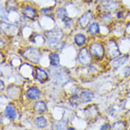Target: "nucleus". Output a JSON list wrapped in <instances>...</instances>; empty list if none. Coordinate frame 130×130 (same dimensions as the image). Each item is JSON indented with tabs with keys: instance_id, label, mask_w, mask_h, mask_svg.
<instances>
[{
	"instance_id": "2",
	"label": "nucleus",
	"mask_w": 130,
	"mask_h": 130,
	"mask_svg": "<svg viewBox=\"0 0 130 130\" xmlns=\"http://www.w3.org/2000/svg\"><path fill=\"white\" fill-rule=\"evenodd\" d=\"M22 56L25 58L27 61L30 62L32 64H37L40 62L41 59V52L38 48L33 47H29L25 48L22 51Z\"/></svg>"
},
{
	"instance_id": "35",
	"label": "nucleus",
	"mask_w": 130,
	"mask_h": 130,
	"mask_svg": "<svg viewBox=\"0 0 130 130\" xmlns=\"http://www.w3.org/2000/svg\"><path fill=\"white\" fill-rule=\"evenodd\" d=\"M85 1H87V2H93L94 0H85Z\"/></svg>"
},
{
	"instance_id": "16",
	"label": "nucleus",
	"mask_w": 130,
	"mask_h": 130,
	"mask_svg": "<svg viewBox=\"0 0 130 130\" xmlns=\"http://www.w3.org/2000/svg\"><path fill=\"white\" fill-rule=\"evenodd\" d=\"M81 101L83 103H89L93 100L94 98V93L91 90H84L82 93H81Z\"/></svg>"
},
{
	"instance_id": "34",
	"label": "nucleus",
	"mask_w": 130,
	"mask_h": 130,
	"mask_svg": "<svg viewBox=\"0 0 130 130\" xmlns=\"http://www.w3.org/2000/svg\"><path fill=\"white\" fill-rule=\"evenodd\" d=\"M110 0H97L98 4H102V3H105V2H108Z\"/></svg>"
},
{
	"instance_id": "13",
	"label": "nucleus",
	"mask_w": 130,
	"mask_h": 130,
	"mask_svg": "<svg viewBox=\"0 0 130 130\" xmlns=\"http://www.w3.org/2000/svg\"><path fill=\"white\" fill-rule=\"evenodd\" d=\"M35 78L39 81L41 84H45L48 80V74L46 70H44L41 68H36L35 69Z\"/></svg>"
},
{
	"instance_id": "17",
	"label": "nucleus",
	"mask_w": 130,
	"mask_h": 130,
	"mask_svg": "<svg viewBox=\"0 0 130 130\" xmlns=\"http://www.w3.org/2000/svg\"><path fill=\"white\" fill-rule=\"evenodd\" d=\"M87 36L84 33H77L74 36V43L78 46V47H83L85 44L87 43Z\"/></svg>"
},
{
	"instance_id": "33",
	"label": "nucleus",
	"mask_w": 130,
	"mask_h": 130,
	"mask_svg": "<svg viewBox=\"0 0 130 130\" xmlns=\"http://www.w3.org/2000/svg\"><path fill=\"white\" fill-rule=\"evenodd\" d=\"M4 88H5V84H4L3 81H1V80H0V92H1V91H3Z\"/></svg>"
},
{
	"instance_id": "8",
	"label": "nucleus",
	"mask_w": 130,
	"mask_h": 130,
	"mask_svg": "<svg viewBox=\"0 0 130 130\" xmlns=\"http://www.w3.org/2000/svg\"><path fill=\"white\" fill-rule=\"evenodd\" d=\"M78 60L82 65H90L92 62V55L87 47H82L78 52Z\"/></svg>"
},
{
	"instance_id": "19",
	"label": "nucleus",
	"mask_w": 130,
	"mask_h": 130,
	"mask_svg": "<svg viewBox=\"0 0 130 130\" xmlns=\"http://www.w3.org/2000/svg\"><path fill=\"white\" fill-rule=\"evenodd\" d=\"M48 58H50V63H51V65L52 67H57V66H59V64H60V56H59L58 53L52 52V53L50 54Z\"/></svg>"
},
{
	"instance_id": "6",
	"label": "nucleus",
	"mask_w": 130,
	"mask_h": 130,
	"mask_svg": "<svg viewBox=\"0 0 130 130\" xmlns=\"http://www.w3.org/2000/svg\"><path fill=\"white\" fill-rule=\"evenodd\" d=\"M99 11L100 12H114L118 9H120V2L118 0H110L108 2H105V3L99 4Z\"/></svg>"
},
{
	"instance_id": "37",
	"label": "nucleus",
	"mask_w": 130,
	"mask_h": 130,
	"mask_svg": "<svg viewBox=\"0 0 130 130\" xmlns=\"http://www.w3.org/2000/svg\"><path fill=\"white\" fill-rule=\"evenodd\" d=\"M1 119H2V117H1V115H0V122H1Z\"/></svg>"
},
{
	"instance_id": "3",
	"label": "nucleus",
	"mask_w": 130,
	"mask_h": 130,
	"mask_svg": "<svg viewBox=\"0 0 130 130\" xmlns=\"http://www.w3.org/2000/svg\"><path fill=\"white\" fill-rule=\"evenodd\" d=\"M105 52L107 53L109 57L114 59V58L118 57L121 55V51H120V47L117 41L114 38H109L106 40L105 42Z\"/></svg>"
},
{
	"instance_id": "11",
	"label": "nucleus",
	"mask_w": 130,
	"mask_h": 130,
	"mask_svg": "<svg viewBox=\"0 0 130 130\" xmlns=\"http://www.w3.org/2000/svg\"><path fill=\"white\" fill-rule=\"evenodd\" d=\"M22 14L24 17L29 19V20H34L38 17V13H37V11L35 8H33L32 6L30 5H27L23 8L22 10Z\"/></svg>"
},
{
	"instance_id": "26",
	"label": "nucleus",
	"mask_w": 130,
	"mask_h": 130,
	"mask_svg": "<svg viewBox=\"0 0 130 130\" xmlns=\"http://www.w3.org/2000/svg\"><path fill=\"white\" fill-rule=\"evenodd\" d=\"M125 129V123L122 122V121H119V122H116L114 124H113V128L111 130H124Z\"/></svg>"
},
{
	"instance_id": "14",
	"label": "nucleus",
	"mask_w": 130,
	"mask_h": 130,
	"mask_svg": "<svg viewBox=\"0 0 130 130\" xmlns=\"http://www.w3.org/2000/svg\"><path fill=\"white\" fill-rule=\"evenodd\" d=\"M87 32L92 36H95L99 33H101V25L96 21H93L90 25L87 27Z\"/></svg>"
},
{
	"instance_id": "28",
	"label": "nucleus",
	"mask_w": 130,
	"mask_h": 130,
	"mask_svg": "<svg viewBox=\"0 0 130 130\" xmlns=\"http://www.w3.org/2000/svg\"><path fill=\"white\" fill-rule=\"evenodd\" d=\"M7 10L3 8L2 6H0V18L4 19V20H8V12Z\"/></svg>"
},
{
	"instance_id": "12",
	"label": "nucleus",
	"mask_w": 130,
	"mask_h": 130,
	"mask_svg": "<svg viewBox=\"0 0 130 130\" xmlns=\"http://www.w3.org/2000/svg\"><path fill=\"white\" fill-rule=\"evenodd\" d=\"M98 17L100 19V22L105 26H109L114 20V16L112 15L111 12H105V11L100 12Z\"/></svg>"
},
{
	"instance_id": "24",
	"label": "nucleus",
	"mask_w": 130,
	"mask_h": 130,
	"mask_svg": "<svg viewBox=\"0 0 130 130\" xmlns=\"http://www.w3.org/2000/svg\"><path fill=\"white\" fill-rule=\"evenodd\" d=\"M55 14H56V16H57L58 18L62 20L63 18H65L66 16H68V11H67V10H66V8L60 7L56 10Z\"/></svg>"
},
{
	"instance_id": "22",
	"label": "nucleus",
	"mask_w": 130,
	"mask_h": 130,
	"mask_svg": "<svg viewBox=\"0 0 130 130\" xmlns=\"http://www.w3.org/2000/svg\"><path fill=\"white\" fill-rule=\"evenodd\" d=\"M81 98L78 95H73L69 98V105H71L72 107H77L79 106V105L81 104Z\"/></svg>"
},
{
	"instance_id": "5",
	"label": "nucleus",
	"mask_w": 130,
	"mask_h": 130,
	"mask_svg": "<svg viewBox=\"0 0 130 130\" xmlns=\"http://www.w3.org/2000/svg\"><path fill=\"white\" fill-rule=\"evenodd\" d=\"M89 51H90L91 55L98 60H102L105 57V48L102 43H99V42L91 43L90 46H89Z\"/></svg>"
},
{
	"instance_id": "1",
	"label": "nucleus",
	"mask_w": 130,
	"mask_h": 130,
	"mask_svg": "<svg viewBox=\"0 0 130 130\" xmlns=\"http://www.w3.org/2000/svg\"><path fill=\"white\" fill-rule=\"evenodd\" d=\"M45 36L47 40V46L51 47V50L58 51L61 50L64 47V43L62 40L64 38V32L60 29H53L47 30L45 32Z\"/></svg>"
},
{
	"instance_id": "36",
	"label": "nucleus",
	"mask_w": 130,
	"mask_h": 130,
	"mask_svg": "<svg viewBox=\"0 0 130 130\" xmlns=\"http://www.w3.org/2000/svg\"><path fill=\"white\" fill-rule=\"evenodd\" d=\"M68 130H76V129H74L72 127H69V128H68Z\"/></svg>"
},
{
	"instance_id": "9",
	"label": "nucleus",
	"mask_w": 130,
	"mask_h": 130,
	"mask_svg": "<svg viewBox=\"0 0 130 130\" xmlns=\"http://www.w3.org/2000/svg\"><path fill=\"white\" fill-rule=\"evenodd\" d=\"M0 28L3 30V32L10 37L16 36L19 32V28L16 25L13 24H10V23H1L0 24Z\"/></svg>"
},
{
	"instance_id": "21",
	"label": "nucleus",
	"mask_w": 130,
	"mask_h": 130,
	"mask_svg": "<svg viewBox=\"0 0 130 130\" xmlns=\"http://www.w3.org/2000/svg\"><path fill=\"white\" fill-rule=\"evenodd\" d=\"M35 124L39 128H45L47 125V121L44 117H42V116L41 117H37L36 119H35Z\"/></svg>"
},
{
	"instance_id": "23",
	"label": "nucleus",
	"mask_w": 130,
	"mask_h": 130,
	"mask_svg": "<svg viewBox=\"0 0 130 130\" xmlns=\"http://www.w3.org/2000/svg\"><path fill=\"white\" fill-rule=\"evenodd\" d=\"M34 109L36 111L42 113V112H45L47 110V105H46V104L43 101H38L34 104Z\"/></svg>"
},
{
	"instance_id": "27",
	"label": "nucleus",
	"mask_w": 130,
	"mask_h": 130,
	"mask_svg": "<svg viewBox=\"0 0 130 130\" xmlns=\"http://www.w3.org/2000/svg\"><path fill=\"white\" fill-rule=\"evenodd\" d=\"M41 13L45 16H47V17H51L52 13H53V9L52 8H44L41 10Z\"/></svg>"
},
{
	"instance_id": "32",
	"label": "nucleus",
	"mask_w": 130,
	"mask_h": 130,
	"mask_svg": "<svg viewBox=\"0 0 130 130\" xmlns=\"http://www.w3.org/2000/svg\"><path fill=\"white\" fill-rule=\"evenodd\" d=\"M4 62H5V56L4 54L0 51V65L1 64H4Z\"/></svg>"
},
{
	"instance_id": "15",
	"label": "nucleus",
	"mask_w": 130,
	"mask_h": 130,
	"mask_svg": "<svg viewBox=\"0 0 130 130\" xmlns=\"http://www.w3.org/2000/svg\"><path fill=\"white\" fill-rule=\"evenodd\" d=\"M40 95H41V92L35 87H30L27 90V96H28L29 100H36V99H38L40 97Z\"/></svg>"
},
{
	"instance_id": "31",
	"label": "nucleus",
	"mask_w": 130,
	"mask_h": 130,
	"mask_svg": "<svg viewBox=\"0 0 130 130\" xmlns=\"http://www.w3.org/2000/svg\"><path fill=\"white\" fill-rule=\"evenodd\" d=\"M100 130H111V126H110V124H108V123H105V124H103L101 126Z\"/></svg>"
},
{
	"instance_id": "25",
	"label": "nucleus",
	"mask_w": 130,
	"mask_h": 130,
	"mask_svg": "<svg viewBox=\"0 0 130 130\" xmlns=\"http://www.w3.org/2000/svg\"><path fill=\"white\" fill-rule=\"evenodd\" d=\"M62 21L64 23V25L66 26V28H68V29H70L73 25V19L71 17H69V15L66 16L65 18L62 19Z\"/></svg>"
},
{
	"instance_id": "10",
	"label": "nucleus",
	"mask_w": 130,
	"mask_h": 130,
	"mask_svg": "<svg viewBox=\"0 0 130 130\" xmlns=\"http://www.w3.org/2000/svg\"><path fill=\"white\" fill-rule=\"evenodd\" d=\"M129 54H123V55H120L118 57L114 58L111 60V67L113 69H121L123 66H124L127 63V61L129 60Z\"/></svg>"
},
{
	"instance_id": "29",
	"label": "nucleus",
	"mask_w": 130,
	"mask_h": 130,
	"mask_svg": "<svg viewBox=\"0 0 130 130\" xmlns=\"http://www.w3.org/2000/svg\"><path fill=\"white\" fill-rule=\"evenodd\" d=\"M54 126L56 130H64V128H66V126H67V124H66L65 122L60 121V122H56V123H55Z\"/></svg>"
},
{
	"instance_id": "20",
	"label": "nucleus",
	"mask_w": 130,
	"mask_h": 130,
	"mask_svg": "<svg viewBox=\"0 0 130 130\" xmlns=\"http://www.w3.org/2000/svg\"><path fill=\"white\" fill-rule=\"evenodd\" d=\"M6 8H7L8 11H17V1L16 0H7Z\"/></svg>"
},
{
	"instance_id": "38",
	"label": "nucleus",
	"mask_w": 130,
	"mask_h": 130,
	"mask_svg": "<svg viewBox=\"0 0 130 130\" xmlns=\"http://www.w3.org/2000/svg\"><path fill=\"white\" fill-rule=\"evenodd\" d=\"M1 75H2V72H1V71H0V76H1Z\"/></svg>"
},
{
	"instance_id": "30",
	"label": "nucleus",
	"mask_w": 130,
	"mask_h": 130,
	"mask_svg": "<svg viewBox=\"0 0 130 130\" xmlns=\"http://www.w3.org/2000/svg\"><path fill=\"white\" fill-rule=\"evenodd\" d=\"M123 74L125 77H129L130 76V67H126L123 69Z\"/></svg>"
},
{
	"instance_id": "7",
	"label": "nucleus",
	"mask_w": 130,
	"mask_h": 130,
	"mask_svg": "<svg viewBox=\"0 0 130 130\" xmlns=\"http://www.w3.org/2000/svg\"><path fill=\"white\" fill-rule=\"evenodd\" d=\"M51 72V76H52V79L54 80V81H56V82L59 84H61V83L66 84L69 80V75H68V73L66 72L65 69H52Z\"/></svg>"
},
{
	"instance_id": "4",
	"label": "nucleus",
	"mask_w": 130,
	"mask_h": 130,
	"mask_svg": "<svg viewBox=\"0 0 130 130\" xmlns=\"http://www.w3.org/2000/svg\"><path fill=\"white\" fill-rule=\"evenodd\" d=\"M94 18H95L94 12L91 10H88V11H85L83 14L79 17V19H78V26L83 29H87V27L93 22Z\"/></svg>"
},
{
	"instance_id": "18",
	"label": "nucleus",
	"mask_w": 130,
	"mask_h": 130,
	"mask_svg": "<svg viewBox=\"0 0 130 130\" xmlns=\"http://www.w3.org/2000/svg\"><path fill=\"white\" fill-rule=\"evenodd\" d=\"M5 114L10 119H16V117H17V111L15 110V108L12 105H8L5 109Z\"/></svg>"
}]
</instances>
